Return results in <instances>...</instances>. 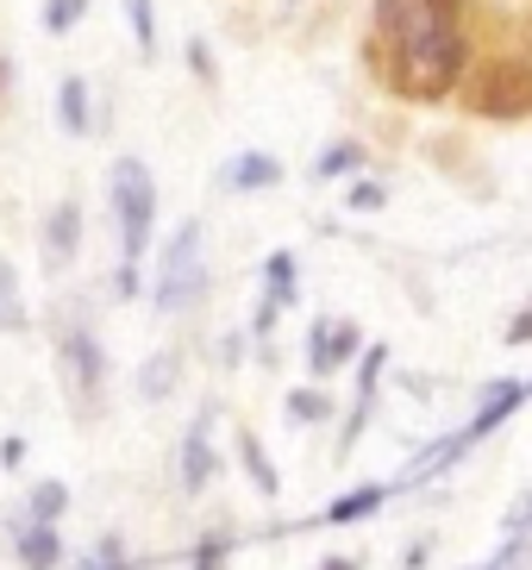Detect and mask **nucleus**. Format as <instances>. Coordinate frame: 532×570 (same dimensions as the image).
Segmentation results:
<instances>
[{
    "mask_svg": "<svg viewBox=\"0 0 532 570\" xmlns=\"http://www.w3.org/2000/svg\"><path fill=\"white\" fill-rule=\"evenodd\" d=\"M276 183H283V164L269 151H238L233 164L219 169V188H226V195H264V188H276Z\"/></svg>",
    "mask_w": 532,
    "mask_h": 570,
    "instance_id": "obj_11",
    "label": "nucleus"
},
{
    "mask_svg": "<svg viewBox=\"0 0 532 570\" xmlns=\"http://www.w3.org/2000/svg\"><path fill=\"white\" fill-rule=\"evenodd\" d=\"M508 345H532V302L514 314V326H508Z\"/></svg>",
    "mask_w": 532,
    "mask_h": 570,
    "instance_id": "obj_30",
    "label": "nucleus"
},
{
    "mask_svg": "<svg viewBox=\"0 0 532 570\" xmlns=\"http://www.w3.org/2000/svg\"><path fill=\"white\" fill-rule=\"evenodd\" d=\"M470 32L464 26H433V32H414V38H401V45H388V88H395L401 101H414V107H433L445 101V95H457L470 76Z\"/></svg>",
    "mask_w": 532,
    "mask_h": 570,
    "instance_id": "obj_1",
    "label": "nucleus"
},
{
    "mask_svg": "<svg viewBox=\"0 0 532 570\" xmlns=\"http://www.w3.org/2000/svg\"><path fill=\"white\" fill-rule=\"evenodd\" d=\"M82 19H88V0H45V32H50V38L76 32Z\"/></svg>",
    "mask_w": 532,
    "mask_h": 570,
    "instance_id": "obj_23",
    "label": "nucleus"
},
{
    "mask_svg": "<svg viewBox=\"0 0 532 570\" xmlns=\"http://www.w3.org/2000/svg\"><path fill=\"white\" fill-rule=\"evenodd\" d=\"M219 357H226V364H245V333H226V345H219Z\"/></svg>",
    "mask_w": 532,
    "mask_h": 570,
    "instance_id": "obj_31",
    "label": "nucleus"
},
{
    "mask_svg": "<svg viewBox=\"0 0 532 570\" xmlns=\"http://www.w3.org/2000/svg\"><path fill=\"white\" fill-rule=\"evenodd\" d=\"M157 314H195L207 302V252H200V219H183L176 238L164 245V264H157Z\"/></svg>",
    "mask_w": 532,
    "mask_h": 570,
    "instance_id": "obj_4",
    "label": "nucleus"
},
{
    "mask_svg": "<svg viewBox=\"0 0 532 570\" xmlns=\"http://www.w3.org/2000/svg\"><path fill=\"white\" fill-rule=\"evenodd\" d=\"M314 570H364L357 558H326V564H314Z\"/></svg>",
    "mask_w": 532,
    "mask_h": 570,
    "instance_id": "obj_33",
    "label": "nucleus"
},
{
    "mask_svg": "<svg viewBox=\"0 0 532 570\" xmlns=\"http://www.w3.org/2000/svg\"><path fill=\"white\" fill-rule=\"evenodd\" d=\"M357 164H364V145H351V138H338V145H326V151L314 157V176H319V183H333V176H351Z\"/></svg>",
    "mask_w": 532,
    "mask_h": 570,
    "instance_id": "obj_19",
    "label": "nucleus"
},
{
    "mask_svg": "<svg viewBox=\"0 0 532 570\" xmlns=\"http://www.w3.org/2000/svg\"><path fill=\"white\" fill-rule=\"evenodd\" d=\"M370 26L383 45H401L433 26H464V0H370Z\"/></svg>",
    "mask_w": 532,
    "mask_h": 570,
    "instance_id": "obj_6",
    "label": "nucleus"
},
{
    "mask_svg": "<svg viewBox=\"0 0 532 570\" xmlns=\"http://www.w3.org/2000/svg\"><path fill=\"white\" fill-rule=\"evenodd\" d=\"M188 63H195V76H200L207 88L219 82V69H214V57H207V45H200V38H188Z\"/></svg>",
    "mask_w": 532,
    "mask_h": 570,
    "instance_id": "obj_29",
    "label": "nucleus"
},
{
    "mask_svg": "<svg viewBox=\"0 0 532 570\" xmlns=\"http://www.w3.org/2000/svg\"><path fill=\"white\" fill-rule=\"evenodd\" d=\"M183 389V352H157L138 364V402H169Z\"/></svg>",
    "mask_w": 532,
    "mask_h": 570,
    "instance_id": "obj_16",
    "label": "nucleus"
},
{
    "mask_svg": "<svg viewBox=\"0 0 532 570\" xmlns=\"http://www.w3.org/2000/svg\"><path fill=\"white\" fill-rule=\"evenodd\" d=\"M226 552H233V539H226V533H207V539L195 546V570H219V564H226Z\"/></svg>",
    "mask_w": 532,
    "mask_h": 570,
    "instance_id": "obj_27",
    "label": "nucleus"
},
{
    "mask_svg": "<svg viewBox=\"0 0 532 570\" xmlns=\"http://www.w3.org/2000/svg\"><path fill=\"white\" fill-rule=\"evenodd\" d=\"M345 207H357V214H376V207H388V188L376 183V176H357V183L345 188Z\"/></svg>",
    "mask_w": 532,
    "mask_h": 570,
    "instance_id": "obj_26",
    "label": "nucleus"
},
{
    "mask_svg": "<svg viewBox=\"0 0 532 570\" xmlns=\"http://www.w3.org/2000/svg\"><path fill=\"white\" fill-rule=\"evenodd\" d=\"M57 126H63L69 138L95 132V88H88L82 76H63V82H57Z\"/></svg>",
    "mask_w": 532,
    "mask_h": 570,
    "instance_id": "obj_15",
    "label": "nucleus"
},
{
    "mask_svg": "<svg viewBox=\"0 0 532 570\" xmlns=\"http://www.w3.org/2000/svg\"><path fill=\"white\" fill-rule=\"evenodd\" d=\"M57 364H63V383H69V395H76V407L95 414L100 389H107V352H100L95 326H69V333L57 338Z\"/></svg>",
    "mask_w": 532,
    "mask_h": 570,
    "instance_id": "obj_5",
    "label": "nucleus"
},
{
    "mask_svg": "<svg viewBox=\"0 0 532 570\" xmlns=\"http://www.w3.org/2000/svg\"><path fill=\"white\" fill-rule=\"evenodd\" d=\"M526 546H532V489L520 495L514 508H508V558L526 552Z\"/></svg>",
    "mask_w": 532,
    "mask_h": 570,
    "instance_id": "obj_24",
    "label": "nucleus"
},
{
    "mask_svg": "<svg viewBox=\"0 0 532 570\" xmlns=\"http://www.w3.org/2000/svg\"><path fill=\"white\" fill-rule=\"evenodd\" d=\"M457 95H464V107L476 119H495V126L532 119V57L495 51V57H483V63H470Z\"/></svg>",
    "mask_w": 532,
    "mask_h": 570,
    "instance_id": "obj_2",
    "label": "nucleus"
},
{
    "mask_svg": "<svg viewBox=\"0 0 532 570\" xmlns=\"http://www.w3.org/2000/svg\"><path fill=\"white\" fill-rule=\"evenodd\" d=\"M288 414L301 426H319V420H333V395L326 389H288Z\"/></svg>",
    "mask_w": 532,
    "mask_h": 570,
    "instance_id": "obj_21",
    "label": "nucleus"
},
{
    "mask_svg": "<svg viewBox=\"0 0 532 570\" xmlns=\"http://www.w3.org/2000/svg\"><path fill=\"white\" fill-rule=\"evenodd\" d=\"M7 82H13V63H7V57H0V95H7Z\"/></svg>",
    "mask_w": 532,
    "mask_h": 570,
    "instance_id": "obj_34",
    "label": "nucleus"
},
{
    "mask_svg": "<svg viewBox=\"0 0 532 570\" xmlns=\"http://www.w3.org/2000/svg\"><path fill=\"white\" fill-rule=\"evenodd\" d=\"M138 288H145V264H119L114 269V295H119V302H132Z\"/></svg>",
    "mask_w": 532,
    "mask_h": 570,
    "instance_id": "obj_28",
    "label": "nucleus"
},
{
    "mask_svg": "<svg viewBox=\"0 0 532 570\" xmlns=\"http://www.w3.org/2000/svg\"><path fill=\"white\" fill-rule=\"evenodd\" d=\"M238 458H245L250 483H257V495H283V476H276V464H269V452L257 445L250 433H238Z\"/></svg>",
    "mask_w": 532,
    "mask_h": 570,
    "instance_id": "obj_18",
    "label": "nucleus"
},
{
    "mask_svg": "<svg viewBox=\"0 0 532 570\" xmlns=\"http://www.w3.org/2000/svg\"><path fill=\"white\" fill-rule=\"evenodd\" d=\"M357 352H364L357 320H314V333H307V364H314V376H333V370H345Z\"/></svg>",
    "mask_w": 532,
    "mask_h": 570,
    "instance_id": "obj_7",
    "label": "nucleus"
},
{
    "mask_svg": "<svg viewBox=\"0 0 532 570\" xmlns=\"http://www.w3.org/2000/svg\"><path fill=\"white\" fill-rule=\"evenodd\" d=\"M0 464H7V470L26 464V439H0Z\"/></svg>",
    "mask_w": 532,
    "mask_h": 570,
    "instance_id": "obj_32",
    "label": "nucleus"
},
{
    "mask_svg": "<svg viewBox=\"0 0 532 570\" xmlns=\"http://www.w3.org/2000/svg\"><path fill=\"white\" fill-rule=\"evenodd\" d=\"M13 558L26 570H57L63 564V539H57V527H45V520H19L13 527Z\"/></svg>",
    "mask_w": 532,
    "mask_h": 570,
    "instance_id": "obj_14",
    "label": "nucleus"
},
{
    "mask_svg": "<svg viewBox=\"0 0 532 570\" xmlns=\"http://www.w3.org/2000/svg\"><path fill=\"white\" fill-rule=\"evenodd\" d=\"M126 19H132L138 57H157V7H150V0H126Z\"/></svg>",
    "mask_w": 532,
    "mask_h": 570,
    "instance_id": "obj_22",
    "label": "nucleus"
},
{
    "mask_svg": "<svg viewBox=\"0 0 532 570\" xmlns=\"http://www.w3.org/2000/svg\"><path fill=\"white\" fill-rule=\"evenodd\" d=\"M383 502H388V489H383V483H357L351 495H338V502H326V520H333V527H351V520L376 514Z\"/></svg>",
    "mask_w": 532,
    "mask_h": 570,
    "instance_id": "obj_17",
    "label": "nucleus"
},
{
    "mask_svg": "<svg viewBox=\"0 0 532 570\" xmlns=\"http://www.w3.org/2000/svg\"><path fill=\"white\" fill-rule=\"evenodd\" d=\"M88 570H107V564H88Z\"/></svg>",
    "mask_w": 532,
    "mask_h": 570,
    "instance_id": "obj_35",
    "label": "nucleus"
},
{
    "mask_svg": "<svg viewBox=\"0 0 532 570\" xmlns=\"http://www.w3.org/2000/svg\"><path fill=\"white\" fill-rule=\"evenodd\" d=\"M76 252H82V202H57L45 219V264L63 269Z\"/></svg>",
    "mask_w": 532,
    "mask_h": 570,
    "instance_id": "obj_12",
    "label": "nucleus"
},
{
    "mask_svg": "<svg viewBox=\"0 0 532 570\" xmlns=\"http://www.w3.org/2000/svg\"><path fill=\"white\" fill-rule=\"evenodd\" d=\"M214 414H195V426H188V439H183V495H200V489L214 483V470H219V458H214Z\"/></svg>",
    "mask_w": 532,
    "mask_h": 570,
    "instance_id": "obj_10",
    "label": "nucleus"
},
{
    "mask_svg": "<svg viewBox=\"0 0 532 570\" xmlns=\"http://www.w3.org/2000/svg\"><path fill=\"white\" fill-rule=\"evenodd\" d=\"M526 395H532L526 376H495V383H489V395L476 402V414H470V426L457 433V445H476L483 433H495V426H501L508 414H514V407L526 402Z\"/></svg>",
    "mask_w": 532,
    "mask_h": 570,
    "instance_id": "obj_8",
    "label": "nucleus"
},
{
    "mask_svg": "<svg viewBox=\"0 0 532 570\" xmlns=\"http://www.w3.org/2000/svg\"><path fill=\"white\" fill-rule=\"evenodd\" d=\"M301 264H295V252H269L264 257V307H257V338L276 326V314L283 307H295V295H301Z\"/></svg>",
    "mask_w": 532,
    "mask_h": 570,
    "instance_id": "obj_9",
    "label": "nucleus"
},
{
    "mask_svg": "<svg viewBox=\"0 0 532 570\" xmlns=\"http://www.w3.org/2000/svg\"><path fill=\"white\" fill-rule=\"evenodd\" d=\"M383 370H388V345H370L364 364H357V407H351L345 420V439H338V458L357 445V433H364V420H370V402H376V383H383Z\"/></svg>",
    "mask_w": 532,
    "mask_h": 570,
    "instance_id": "obj_13",
    "label": "nucleus"
},
{
    "mask_svg": "<svg viewBox=\"0 0 532 570\" xmlns=\"http://www.w3.org/2000/svg\"><path fill=\"white\" fill-rule=\"evenodd\" d=\"M26 326V302H19V269L0 257V333H19Z\"/></svg>",
    "mask_w": 532,
    "mask_h": 570,
    "instance_id": "obj_20",
    "label": "nucleus"
},
{
    "mask_svg": "<svg viewBox=\"0 0 532 570\" xmlns=\"http://www.w3.org/2000/svg\"><path fill=\"white\" fill-rule=\"evenodd\" d=\"M107 195H114V219H119V264H145L150 238H157V176H150L145 157H114V176H107Z\"/></svg>",
    "mask_w": 532,
    "mask_h": 570,
    "instance_id": "obj_3",
    "label": "nucleus"
},
{
    "mask_svg": "<svg viewBox=\"0 0 532 570\" xmlns=\"http://www.w3.org/2000/svg\"><path fill=\"white\" fill-rule=\"evenodd\" d=\"M69 508V489L63 483H38L32 489V520H45V527H57V514Z\"/></svg>",
    "mask_w": 532,
    "mask_h": 570,
    "instance_id": "obj_25",
    "label": "nucleus"
}]
</instances>
